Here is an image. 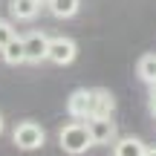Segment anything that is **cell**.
<instances>
[{
	"instance_id": "cell-7",
	"label": "cell",
	"mask_w": 156,
	"mask_h": 156,
	"mask_svg": "<svg viewBox=\"0 0 156 156\" xmlns=\"http://www.w3.org/2000/svg\"><path fill=\"white\" fill-rule=\"evenodd\" d=\"M116 110V95L104 87H95L93 90V104H90V119L93 116H113Z\"/></svg>"
},
{
	"instance_id": "cell-4",
	"label": "cell",
	"mask_w": 156,
	"mask_h": 156,
	"mask_svg": "<svg viewBox=\"0 0 156 156\" xmlns=\"http://www.w3.org/2000/svg\"><path fill=\"white\" fill-rule=\"evenodd\" d=\"M78 55V44L67 35H58V38H49V52H46V61L58 64V67H67L73 64Z\"/></svg>"
},
{
	"instance_id": "cell-13",
	"label": "cell",
	"mask_w": 156,
	"mask_h": 156,
	"mask_svg": "<svg viewBox=\"0 0 156 156\" xmlns=\"http://www.w3.org/2000/svg\"><path fill=\"white\" fill-rule=\"evenodd\" d=\"M15 35H17V32H15V26H12V20H3V17H0V49H3Z\"/></svg>"
},
{
	"instance_id": "cell-17",
	"label": "cell",
	"mask_w": 156,
	"mask_h": 156,
	"mask_svg": "<svg viewBox=\"0 0 156 156\" xmlns=\"http://www.w3.org/2000/svg\"><path fill=\"white\" fill-rule=\"evenodd\" d=\"M3 130H6V122H3V116H0V136H3Z\"/></svg>"
},
{
	"instance_id": "cell-9",
	"label": "cell",
	"mask_w": 156,
	"mask_h": 156,
	"mask_svg": "<svg viewBox=\"0 0 156 156\" xmlns=\"http://www.w3.org/2000/svg\"><path fill=\"white\" fill-rule=\"evenodd\" d=\"M41 0H9V12L15 20H35L41 12Z\"/></svg>"
},
{
	"instance_id": "cell-2",
	"label": "cell",
	"mask_w": 156,
	"mask_h": 156,
	"mask_svg": "<svg viewBox=\"0 0 156 156\" xmlns=\"http://www.w3.org/2000/svg\"><path fill=\"white\" fill-rule=\"evenodd\" d=\"M12 142H15L17 151H26V153L41 151L44 142H46V130L41 127L38 122H29V119H26V122L15 124V130H12Z\"/></svg>"
},
{
	"instance_id": "cell-15",
	"label": "cell",
	"mask_w": 156,
	"mask_h": 156,
	"mask_svg": "<svg viewBox=\"0 0 156 156\" xmlns=\"http://www.w3.org/2000/svg\"><path fill=\"white\" fill-rule=\"evenodd\" d=\"M145 156H156V147H147V151H145Z\"/></svg>"
},
{
	"instance_id": "cell-10",
	"label": "cell",
	"mask_w": 156,
	"mask_h": 156,
	"mask_svg": "<svg viewBox=\"0 0 156 156\" xmlns=\"http://www.w3.org/2000/svg\"><path fill=\"white\" fill-rule=\"evenodd\" d=\"M46 9H49L52 17L58 20H67V17H75L78 9H81V0H46Z\"/></svg>"
},
{
	"instance_id": "cell-5",
	"label": "cell",
	"mask_w": 156,
	"mask_h": 156,
	"mask_svg": "<svg viewBox=\"0 0 156 156\" xmlns=\"http://www.w3.org/2000/svg\"><path fill=\"white\" fill-rule=\"evenodd\" d=\"M23 52H26V64L46 61V52H49V35H46V32H29V35H23Z\"/></svg>"
},
{
	"instance_id": "cell-11",
	"label": "cell",
	"mask_w": 156,
	"mask_h": 156,
	"mask_svg": "<svg viewBox=\"0 0 156 156\" xmlns=\"http://www.w3.org/2000/svg\"><path fill=\"white\" fill-rule=\"evenodd\" d=\"M0 55H3V61L9 64V67H17V64H23L26 61V52H23V38H12L9 44L3 46V49H0Z\"/></svg>"
},
{
	"instance_id": "cell-3",
	"label": "cell",
	"mask_w": 156,
	"mask_h": 156,
	"mask_svg": "<svg viewBox=\"0 0 156 156\" xmlns=\"http://www.w3.org/2000/svg\"><path fill=\"white\" fill-rule=\"evenodd\" d=\"M87 130H90V139L93 145H113L119 139V127L113 122V116H93L87 119Z\"/></svg>"
},
{
	"instance_id": "cell-1",
	"label": "cell",
	"mask_w": 156,
	"mask_h": 156,
	"mask_svg": "<svg viewBox=\"0 0 156 156\" xmlns=\"http://www.w3.org/2000/svg\"><path fill=\"white\" fill-rule=\"evenodd\" d=\"M58 145H61V151L69 153V156H81V153H87L90 147H93V139H90L87 122L75 119V122L64 124V127L58 130Z\"/></svg>"
},
{
	"instance_id": "cell-16",
	"label": "cell",
	"mask_w": 156,
	"mask_h": 156,
	"mask_svg": "<svg viewBox=\"0 0 156 156\" xmlns=\"http://www.w3.org/2000/svg\"><path fill=\"white\" fill-rule=\"evenodd\" d=\"M151 98H156V81L151 84Z\"/></svg>"
},
{
	"instance_id": "cell-14",
	"label": "cell",
	"mask_w": 156,
	"mask_h": 156,
	"mask_svg": "<svg viewBox=\"0 0 156 156\" xmlns=\"http://www.w3.org/2000/svg\"><path fill=\"white\" fill-rule=\"evenodd\" d=\"M151 113H153V119H156V98H151Z\"/></svg>"
},
{
	"instance_id": "cell-8",
	"label": "cell",
	"mask_w": 156,
	"mask_h": 156,
	"mask_svg": "<svg viewBox=\"0 0 156 156\" xmlns=\"http://www.w3.org/2000/svg\"><path fill=\"white\" fill-rule=\"evenodd\" d=\"M147 145L139 136H124V139L113 142V156H145Z\"/></svg>"
},
{
	"instance_id": "cell-6",
	"label": "cell",
	"mask_w": 156,
	"mask_h": 156,
	"mask_svg": "<svg viewBox=\"0 0 156 156\" xmlns=\"http://www.w3.org/2000/svg\"><path fill=\"white\" fill-rule=\"evenodd\" d=\"M90 104H93V90L78 87V90L69 93V98H67V113H69L73 119L87 122V119H90Z\"/></svg>"
},
{
	"instance_id": "cell-12",
	"label": "cell",
	"mask_w": 156,
	"mask_h": 156,
	"mask_svg": "<svg viewBox=\"0 0 156 156\" xmlns=\"http://www.w3.org/2000/svg\"><path fill=\"white\" fill-rule=\"evenodd\" d=\"M136 73H139V78L145 84H153L156 81V55L151 52V55H142L139 64H136Z\"/></svg>"
},
{
	"instance_id": "cell-18",
	"label": "cell",
	"mask_w": 156,
	"mask_h": 156,
	"mask_svg": "<svg viewBox=\"0 0 156 156\" xmlns=\"http://www.w3.org/2000/svg\"><path fill=\"white\" fill-rule=\"evenodd\" d=\"M41 3H46V0H41Z\"/></svg>"
}]
</instances>
